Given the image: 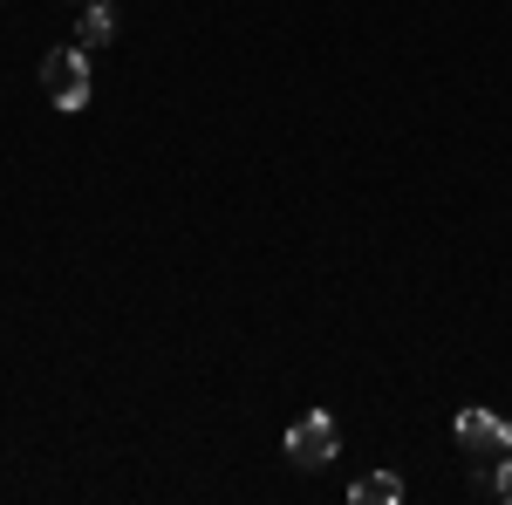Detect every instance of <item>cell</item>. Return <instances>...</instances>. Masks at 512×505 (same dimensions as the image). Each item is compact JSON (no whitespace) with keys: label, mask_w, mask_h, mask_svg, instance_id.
Instances as JSON below:
<instances>
[{"label":"cell","mask_w":512,"mask_h":505,"mask_svg":"<svg viewBox=\"0 0 512 505\" xmlns=\"http://www.w3.org/2000/svg\"><path fill=\"white\" fill-rule=\"evenodd\" d=\"M41 89H48V103L55 110H89V48H48V62H41Z\"/></svg>","instance_id":"cell-1"},{"label":"cell","mask_w":512,"mask_h":505,"mask_svg":"<svg viewBox=\"0 0 512 505\" xmlns=\"http://www.w3.org/2000/svg\"><path fill=\"white\" fill-rule=\"evenodd\" d=\"M458 451H465V458H472V465H492L499 471V458H512V424H499V417H492V410H458Z\"/></svg>","instance_id":"cell-2"},{"label":"cell","mask_w":512,"mask_h":505,"mask_svg":"<svg viewBox=\"0 0 512 505\" xmlns=\"http://www.w3.org/2000/svg\"><path fill=\"white\" fill-rule=\"evenodd\" d=\"M335 444H342V437H335V417H321V410L287 430V458H294L301 471H321L328 458H335Z\"/></svg>","instance_id":"cell-3"},{"label":"cell","mask_w":512,"mask_h":505,"mask_svg":"<svg viewBox=\"0 0 512 505\" xmlns=\"http://www.w3.org/2000/svg\"><path fill=\"white\" fill-rule=\"evenodd\" d=\"M117 41V14L103 7V0H82L76 14V48H110Z\"/></svg>","instance_id":"cell-4"},{"label":"cell","mask_w":512,"mask_h":505,"mask_svg":"<svg viewBox=\"0 0 512 505\" xmlns=\"http://www.w3.org/2000/svg\"><path fill=\"white\" fill-rule=\"evenodd\" d=\"M349 499H355V505H396V499H403V478H396V471H369Z\"/></svg>","instance_id":"cell-5"},{"label":"cell","mask_w":512,"mask_h":505,"mask_svg":"<svg viewBox=\"0 0 512 505\" xmlns=\"http://www.w3.org/2000/svg\"><path fill=\"white\" fill-rule=\"evenodd\" d=\"M492 492L512 505V458H499V471H492Z\"/></svg>","instance_id":"cell-6"}]
</instances>
